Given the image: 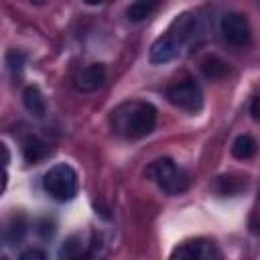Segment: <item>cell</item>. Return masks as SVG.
Listing matches in <instances>:
<instances>
[{"instance_id": "6da1fadb", "label": "cell", "mask_w": 260, "mask_h": 260, "mask_svg": "<svg viewBox=\"0 0 260 260\" xmlns=\"http://www.w3.org/2000/svg\"><path fill=\"white\" fill-rule=\"evenodd\" d=\"M112 122L120 134L128 138H142L156 126V108L148 102H130L114 112Z\"/></svg>"}, {"instance_id": "7a4b0ae2", "label": "cell", "mask_w": 260, "mask_h": 260, "mask_svg": "<svg viewBox=\"0 0 260 260\" xmlns=\"http://www.w3.org/2000/svg\"><path fill=\"white\" fill-rule=\"evenodd\" d=\"M146 175L152 177L156 181V185L167 193V195H179L183 193L189 183H191V175L177 167V162L173 158H156L154 162H150V167L146 169Z\"/></svg>"}, {"instance_id": "3957f363", "label": "cell", "mask_w": 260, "mask_h": 260, "mask_svg": "<svg viewBox=\"0 0 260 260\" xmlns=\"http://www.w3.org/2000/svg\"><path fill=\"white\" fill-rule=\"evenodd\" d=\"M43 187L45 191L55 199V201H71L75 195H77V189H79V179H77V173L71 165H65V162H59L55 167H51L45 177H43Z\"/></svg>"}, {"instance_id": "277c9868", "label": "cell", "mask_w": 260, "mask_h": 260, "mask_svg": "<svg viewBox=\"0 0 260 260\" xmlns=\"http://www.w3.org/2000/svg\"><path fill=\"white\" fill-rule=\"evenodd\" d=\"M167 98L173 106L185 110V112H199L201 106H203V93H201V87L195 79L191 77H185L181 81H175L167 87Z\"/></svg>"}, {"instance_id": "5b68a950", "label": "cell", "mask_w": 260, "mask_h": 260, "mask_svg": "<svg viewBox=\"0 0 260 260\" xmlns=\"http://www.w3.org/2000/svg\"><path fill=\"white\" fill-rule=\"evenodd\" d=\"M169 260H219V250L215 242L207 238H195L179 244Z\"/></svg>"}, {"instance_id": "8992f818", "label": "cell", "mask_w": 260, "mask_h": 260, "mask_svg": "<svg viewBox=\"0 0 260 260\" xmlns=\"http://www.w3.org/2000/svg\"><path fill=\"white\" fill-rule=\"evenodd\" d=\"M221 35L234 47H244L250 41V24L248 18L240 12H228L221 16Z\"/></svg>"}, {"instance_id": "52a82bcc", "label": "cell", "mask_w": 260, "mask_h": 260, "mask_svg": "<svg viewBox=\"0 0 260 260\" xmlns=\"http://www.w3.org/2000/svg\"><path fill=\"white\" fill-rule=\"evenodd\" d=\"M104 81H106V67L102 63H91L79 71V75L75 77V87L79 91H95L98 87L104 85Z\"/></svg>"}, {"instance_id": "ba28073f", "label": "cell", "mask_w": 260, "mask_h": 260, "mask_svg": "<svg viewBox=\"0 0 260 260\" xmlns=\"http://www.w3.org/2000/svg\"><path fill=\"white\" fill-rule=\"evenodd\" d=\"M179 43L167 32L162 37H158L152 47H150V61L152 63H169L171 59H175L179 55Z\"/></svg>"}, {"instance_id": "9c48e42d", "label": "cell", "mask_w": 260, "mask_h": 260, "mask_svg": "<svg viewBox=\"0 0 260 260\" xmlns=\"http://www.w3.org/2000/svg\"><path fill=\"white\" fill-rule=\"evenodd\" d=\"M87 246L89 244H85L79 234H73V236H69L61 244V248H59V260H79L87 252Z\"/></svg>"}, {"instance_id": "30bf717a", "label": "cell", "mask_w": 260, "mask_h": 260, "mask_svg": "<svg viewBox=\"0 0 260 260\" xmlns=\"http://www.w3.org/2000/svg\"><path fill=\"white\" fill-rule=\"evenodd\" d=\"M22 104H24V108H26L32 116H37V118H41V116L45 114V110H47L45 98H43V93H41V89H39L37 85H28V87L22 91Z\"/></svg>"}, {"instance_id": "8fae6325", "label": "cell", "mask_w": 260, "mask_h": 260, "mask_svg": "<svg viewBox=\"0 0 260 260\" xmlns=\"http://www.w3.org/2000/svg\"><path fill=\"white\" fill-rule=\"evenodd\" d=\"M22 154H24V160L26 162H39V160H43L49 154V146L41 138L28 136L24 140V144H22Z\"/></svg>"}, {"instance_id": "7c38bea8", "label": "cell", "mask_w": 260, "mask_h": 260, "mask_svg": "<svg viewBox=\"0 0 260 260\" xmlns=\"http://www.w3.org/2000/svg\"><path fill=\"white\" fill-rule=\"evenodd\" d=\"M201 73L207 79H223L228 75V63L217 55H209L201 61Z\"/></svg>"}, {"instance_id": "4fadbf2b", "label": "cell", "mask_w": 260, "mask_h": 260, "mask_svg": "<svg viewBox=\"0 0 260 260\" xmlns=\"http://www.w3.org/2000/svg\"><path fill=\"white\" fill-rule=\"evenodd\" d=\"M254 152H256V140L250 134H240L232 144V154L240 160L254 156Z\"/></svg>"}, {"instance_id": "5bb4252c", "label": "cell", "mask_w": 260, "mask_h": 260, "mask_svg": "<svg viewBox=\"0 0 260 260\" xmlns=\"http://www.w3.org/2000/svg\"><path fill=\"white\" fill-rule=\"evenodd\" d=\"M156 2H150V0H138V2H132L126 10V16L132 20V22H138V20H144L148 18L154 10H156Z\"/></svg>"}, {"instance_id": "9a60e30c", "label": "cell", "mask_w": 260, "mask_h": 260, "mask_svg": "<svg viewBox=\"0 0 260 260\" xmlns=\"http://www.w3.org/2000/svg\"><path fill=\"white\" fill-rule=\"evenodd\" d=\"M242 187H246V181H242L240 177H234V175H223L215 183V189L221 195H236L238 191H242Z\"/></svg>"}, {"instance_id": "2e32d148", "label": "cell", "mask_w": 260, "mask_h": 260, "mask_svg": "<svg viewBox=\"0 0 260 260\" xmlns=\"http://www.w3.org/2000/svg\"><path fill=\"white\" fill-rule=\"evenodd\" d=\"M26 63V53L20 51V49H10L6 53V65L10 71H20Z\"/></svg>"}, {"instance_id": "e0dca14e", "label": "cell", "mask_w": 260, "mask_h": 260, "mask_svg": "<svg viewBox=\"0 0 260 260\" xmlns=\"http://www.w3.org/2000/svg\"><path fill=\"white\" fill-rule=\"evenodd\" d=\"M18 260H47V254L41 248H28L18 256Z\"/></svg>"}, {"instance_id": "ac0fdd59", "label": "cell", "mask_w": 260, "mask_h": 260, "mask_svg": "<svg viewBox=\"0 0 260 260\" xmlns=\"http://www.w3.org/2000/svg\"><path fill=\"white\" fill-rule=\"evenodd\" d=\"M98 248H102V244H98V240H93V242L87 246V252H85L79 260H100V258H102V252H100Z\"/></svg>"}, {"instance_id": "d6986e66", "label": "cell", "mask_w": 260, "mask_h": 260, "mask_svg": "<svg viewBox=\"0 0 260 260\" xmlns=\"http://www.w3.org/2000/svg\"><path fill=\"white\" fill-rule=\"evenodd\" d=\"M8 160H10V152H8L6 144L0 142V169H4V167L8 165Z\"/></svg>"}, {"instance_id": "ffe728a7", "label": "cell", "mask_w": 260, "mask_h": 260, "mask_svg": "<svg viewBox=\"0 0 260 260\" xmlns=\"http://www.w3.org/2000/svg\"><path fill=\"white\" fill-rule=\"evenodd\" d=\"M258 104H260V98H254V100H252V108H250V112H252V118H254V120H258V118H260V114H258Z\"/></svg>"}, {"instance_id": "44dd1931", "label": "cell", "mask_w": 260, "mask_h": 260, "mask_svg": "<svg viewBox=\"0 0 260 260\" xmlns=\"http://www.w3.org/2000/svg\"><path fill=\"white\" fill-rule=\"evenodd\" d=\"M6 183H8V175H6L4 169H0V195H2L4 189H6Z\"/></svg>"}, {"instance_id": "7402d4cb", "label": "cell", "mask_w": 260, "mask_h": 260, "mask_svg": "<svg viewBox=\"0 0 260 260\" xmlns=\"http://www.w3.org/2000/svg\"><path fill=\"white\" fill-rule=\"evenodd\" d=\"M0 260H8V258H0Z\"/></svg>"}]
</instances>
